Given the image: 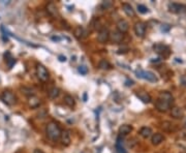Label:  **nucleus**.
I'll return each instance as SVG.
<instances>
[{
	"label": "nucleus",
	"instance_id": "nucleus-1",
	"mask_svg": "<svg viewBox=\"0 0 186 153\" xmlns=\"http://www.w3.org/2000/svg\"><path fill=\"white\" fill-rule=\"evenodd\" d=\"M61 132L59 125L56 123V122L52 121L50 123H48L46 128V132L48 138L52 141H57L58 139H60V136H61Z\"/></svg>",
	"mask_w": 186,
	"mask_h": 153
},
{
	"label": "nucleus",
	"instance_id": "nucleus-2",
	"mask_svg": "<svg viewBox=\"0 0 186 153\" xmlns=\"http://www.w3.org/2000/svg\"><path fill=\"white\" fill-rule=\"evenodd\" d=\"M136 75L138 78L145 79V80H147L149 82H153V83L158 81L157 76H155L154 73L149 72V70H143L142 68H138V69L136 70Z\"/></svg>",
	"mask_w": 186,
	"mask_h": 153
},
{
	"label": "nucleus",
	"instance_id": "nucleus-3",
	"mask_svg": "<svg viewBox=\"0 0 186 153\" xmlns=\"http://www.w3.org/2000/svg\"><path fill=\"white\" fill-rule=\"evenodd\" d=\"M0 98H1V100L4 103H6V105L9 106H13L17 103V98H16L13 93H12L10 91H3Z\"/></svg>",
	"mask_w": 186,
	"mask_h": 153
},
{
	"label": "nucleus",
	"instance_id": "nucleus-4",
	"mask_svg": "<svg viewBox=\"0 0 186 153\" xmlns=\"http://www.w3.org/2000/svg\"><path fill=\"white\" fill-rule=\"evenodd\" d=\"M36 76L43 82H46L50 78V73H49L48 69L42 64H38L36 66Z\"/></svg>",
	"mask_w": 186,
	"mask_h": 153
},
{
	"label": "nucleus",
	"instance_id": "nucleus-5",
	"mask_svg": "<svg viewBox=\"0 0 186 153\" xmlns=\"http://www.w3.org/2000/svg\"><path fill=\"white\" fill-rule=\"evenodd\" d=\"M153 49H154V51L156 52L158 55L162 56L163 58H166V57L169 55V53H171L169 47L162 45V43H156V45L153 46Z\"/></svg>",
	"mask_w": 186,
	"mask_h": 153
},
{
	"label": "nucleus",
	"instance_id": "nucleus-6",
	"mask_svg": "<svg viewBox=\"0 0 186 153\" xmlns=\"http://www.w3.org/2000/svg\"><path fill=\"white\" fill-rule=\"evenodd\" d=\"M169 10L173 13H182L186 12V5L181 3H176V2H171L168 5Z\"/></svg>",
	"mask_w": 186,
	"mask_h": 153
},
{
	"label": "nucleus",
	"instance_id": "nucleus-7",
	"mask_svg": "<svg viewBox=\"0 0 186 153\" xmlns=\"http://www.w3.org/2000/svg\"><path fill=\"white\" fill-rule=\"evenodd\" d=\"M133 30H135V33L138 37H144L145 33H146V25L143 22H138L135 24Z\"/></svg>",
	"mask_w": 186,
	"mask_h": 153
},
{
	"label": "nucleus",
	"instance_id": "nucleus-8",
	"mask_svg": "<svg viewBox=\"0 0 186 153\" xmlns=\"http://www.w3.org/2000/svg\"><path fill=\"white\" fill-rule=\"evenodd\" d=\"M97 39H98V42L102 43H106L109 39H110V31L108 30V28H102L99 31H98Z\"/></svg>",
	"mask_w": 186,
	"mask_h": 153
},
{
	"label": "nucleus",
	"instance_id": "nucleus-9",
	"mask_svg": "<svg viewBox=\"0 0 186 153\" xmlns=\"http://www.w3.org/2000/svg\"><path fill=\"white\" fill-rule=\"evenodd\" d=\"M158 99L162 100V102L169 103V105H171V106H172V103H174V96L172 95V93H169V92H168V91L160 92L159 96H158Z\"/></svg>",
	"mask_w": 186,
	"mask_h": 153
},
{
	"label": "nucleus",
	"instance_id": "nucleus-10",
	"mask_svg": "<svg viewBox=\"0 0 186 153\" xmlns=\"http://www.w3.org/2000/svg\"><path fill=\"white\" fill-rule=\"evenodd\" d=\"M123 33H121L118 30H113L112 32H110V39L112 43H119L122 42L123 39Z\"/></svg>",
	"mask_w": 186,
	"mask_h": 153
},
{
	"label": "nucleus",
	"instance_id": "nucleus-11",
	"mask_svg": "<svg viewBox=\"0 0 186 153\" xmlns=\"http://www.w3.org/2000/svg\"><path fill=\"white\" fill-rule=\"evenodd\" d=\"M136 96L138 97L140 100H142L144 103H151V100H152L150 94L147 93L146 91H138L136 93Z\"/></svg>",
	"mask_w": 186,
	"mask_h": 153
},
{
	"label": "nucleus",
	"instance_id": "nucleus-12",
	"mask_svg": "<svg viewBox=\"0 0 186 153\" xmlns=\"http://www.w3.org/2000/svg\"><path fill=\"white\" fill-rule=\"evenodd\" d=\"M128 29H129V24H128V22L126 20H119L117 22V30L120 31L121 33H125V32L128 31Z\"/></svg>",
	"mask_w": 186,
	"mask_h": 153
},
{
	"label": "nucleus",
	"instance_id": "nucleus-13",
	"mask_svg": "<svg viewBox=\"0 0 186 153\" xmlns=\"http://www.w3.org/2000/svg\"><path fill=\"white\" fill-rule=\"evenodd\" d=\"M46 10L49 15L52 16V17H56V16H58V9H57V6L54 2H49L46 6Z\"/></svg>",
	"mask_w": 186,
	"mask_h": 153
},
{
	"label": "nucleus",
	"instance_id": "nucleus-14",
	"mask_svg": "<svg viewBox=\"0 0 186 153\" xmlns=\"http://www.w3.org/2000/svg\"><path fill=\"white\" fill-rule=\"evenodd\" d=\"M60 140H61V143H62V145H63V146H69L70 142H72L69 132H67V130H63V132H61Z\"/></svg>",
	"mask_w": 186,
	"mask_h": 153
},
{
	"label": "nucleus",
	"instance_id": "nucleus-15",
	"mask_svg": "<svg viewBox=\"0 0 186 153\" xmlns=\"http://www.w3.org/2000/svg\"><path fill=\"white\" fill-rule=\"evenodd\" d=\"M73 35H75V37L78 38V39H82V38L87 36V31L83 28V27L78 26L75 29V31H73Z\"/></svg>",
	"mask_w": 186,
	"mask_h": 153
},
{
	"label": "nucleus",
	"instance_id": "nucleus-16",
	"mask_svg": "<svg viewBox=\"0 0 186 153\" xmlns=\"http://www.w3.org/2000/svg\"><path fill=\"white\" fill-rule=\"evenodd\" d=\"M122 9L125 13V15L128 16V17H135L136 12L129 3H122Z\"/></svg>",
	"mask_w": 186,
	"mask_h": 153
},
{
	"label": "nucleus",
	"instance_id": "nucleus-17",
	"mask_svg": "<svg viewBox=\"0 0 186 153\" xmlns=\"http://www.w3.org/2000/svg\"><path fill=\"white\" fill-rule=\"evenodd\" d=\"M132 130V126L129 124H122L121 126L119 127V135L121 136H125L127 135H129Z\"/></svg>",
	"mask_w": 186,
	"mask_h": 153
},
{
	"label": "nucleus",
	"instance_id": "nucleus-18",
	"mask_svg": "<svg viewBox=\"0 0 186 153\" xmlns=\"http://www.w3.org/2000/svg\"><path fill=\"white\" fill-rule=\"evenodd\" d=\"M155 106H156V109L159 112H166L171 108V105H169V103L162 102L160 99H157V102L155 103Z\"/></svg>",
	"mask_w": 186,
	"mask_h": 153
},
{
	"label": "nucleus",
	"instance_id": "nucleus-19",
	"mask_svg": "<svg viewBox=\"0 0 186 153\" xmlns=\"http://www.w3.org/2000/svg\"><path fill=\"white\" fill-rule=\"evenodd\" d=\"M140 136H142V138H144V139H149L150 136H152L153 135V132H152V129L150 127L148 126H144V127H142L141 129H140Z\"/></svg>",
	"mask_w": 186,
	"mask_h": 153
},
{
	"label": "nucleus",
	"instance_id": "nucleus-20",
	"mask_svg": "<svg viewBox=\"0 0 186 153\" xmlns=\"http://www.w3.org/2000/svg\"><path fill=\"white\" fill-rule=\"evenodd\" d=\"M171 114H172V116L176 119H181L184 117V112H183L182 109L179 108V106H174V108L172 109Z\"/></svg>",
	"mask_w": 186,
	"mask_h": 153
},
{
	"label": "nucleus",
	"instance_id": "nucleus-21",
	"mask_svg": "<svg viewBox=\"0 0 186 153\" xmlns=\"http://www.w3.org/2000/svg\"><path fill=\"white\" fill-rule=\"evenodd\" d=\"M39 105H40V99L37 96L33 95V96L28 97V106L31 109H36L37 106H39Z\"/></svg>",
	"mask_w": 186,
	"mask_h": 153
},
{
	"label": "nucleus",
	"instance_id": "nucleus-22",
	"mask_svg": "<svg viewBox=\"0 0 186 153\" xmlns=\"http://www.w3.org/2000/svg\"><path fill=\"white\" fill-rule=\"evenodd\" d=\"M163 140H165V136L159 132L154 133V135H152L151 136V142L153 145H159L162 143Z\"/></svg>",
	"mask_w": 186,
	"mask_h": 153
},
{
	"label": "nucleus",
	"instance_id": "nucleus-23",
	"mask_svg": "<svg viewBox=\"0 0 186 153\" xmlns=\"http://www.w3.org/2000/svg\"><path fill=\"white\" fill-rule=\"evenodd\" d=\"M63 100H64L65 105H66L67 106H69V108H73L76 105V102H75V99H73V97L69 94L65 95V96L63 97Z\"/></svg>",
	"mask_w": 186,
	"mask_h": 153
},
{
	"label": "nucleus",
	"instance_id": "nucleus-24",
	"mask_svg": "<svg viewBox=\"0 0 186 153\" xmlns=\"http://www.w3.org/2000/svg\"><path fill=\"white\" fill-rule=\"evenodd\" d=\"M59 94H60V89L57 88V87H53V88L49 90V97H50L51 99H56V98L59 96Z\"/></svg>",
	"mask_w": 186,
	"mask_h": 153
},
{
	"label": "nucleus",
	"instance_id": "nucleus-25",
	"mask_svg": "<svg viewBox=\"0 0 186 153\" xmlns=\"http://www.w3.org/2000/svg\"><path fill=\"white\" fill-rule=\"evenodd\" d=\"M98 67L102 70H108L111 68V64L109 63V61H106V59H102V60H100L99 63H98Z\"/></svg>",
	"mask_w": 186,
	"mask_h": 153
},
{
	"label": "nucleus",
	"instance_id": "nucleus-26",
	"mask_svg": "<svg viewBox=\"0 0 186 153\" xmlns=\"http://www.w3.org/2000/svg\"><path fill=\"white\" fill-rule=\"evenodd\" d=\"M21 91H22V93L27 95L28 97L33 96L34 95V90L32 88H30V87H23V88H21Z\"/></svg>",
	"mask_w": 186,
	"mask_h": 153
},
{
	"label": "nucleus",
	"instance_id": "nucleus-27",
	"mask_svg": "<svg viewBox=\"0 0 186 153\" xmlns=\"http://www.w3.org/2000/svg\"><path fill=\"white\" fill-rule=\"evenodd\" d=\"M161 128H162L165 132H171L172 128H173V124L169 121H163L161 123Z\"/></svg>",
	"mask_w": 186,
	"mask_h": 153
},
{
	"label": "nucleus",
	"instance_id": "nucleus-28",
	"mask_svg": "<svg viewBox=\"0 0 186 153\" xmlns=\"http://www.w3.org/2000/svg\"><path fill=\"white\" fill-rule=\"evenodd\" d=\"M91 26H92V29H93V30H98V31H99V30L102 28L99 20H94V21H93L92 23H91Z\"/></svg>",
	"mask_w": 186,
	"mask_h": 153
},
{
	"label": "nucleus",
	"instance_id": "nucleus-29",
	"mask_svg": "<svg viewBox=\"0 0 186 153\" xmlns=\"http://www.w3.org/2000/svg\"><path fill=\"white\" fill-rule=\"evenodd\" d=\"M138 10H139V13H149L148 7H146V6H145V5H143V4H138Z\"/></svg>",
	"mask_w": 186,
	"mask_h": 153
},
{
	"label": "nucleus",
	"instance_id": "nucleus-30",
	"mask_svg": "<svg viewBox=\"0 0 186 153\" xmlns=\"http://www.w3.org/2000/svg\"><path fill=\"white\" fill-rule=\"evenodd\" d=\"M116 150H117V152H118V153H127V151L124 149V147H123L122 145L116 144Z\"/></svg>",
	"mask_w": 186,
	"mask_h": 153
},
{
	"label": "nucleus",
	"instance_id": "nucleus-31",
	"mask_svg": "<svg viewBox=\"0 0 186 153\" xmlns=\"http://www.w3.org/2000/svg\"><path fill=\"white\" fill-rule=\"evenodd\" d=\"M79 73H82V75H87V73H88V68L86 66H84V65H81V66H79Z\"/></svg>",
	"mask_w": 186,
	"mask_h": 153
},
{
	"label": "nucleus",
	"instance_id": "nucleus-32",
	"mask_svg": "<svg viewBox=\"0 0 186 153\" xmlns=\"http://www.w3.org/2000/svg\"><path fill=\"white\" fill-rule=\"evenodd\" d=\"M180 85L186 88V75H183L180 76Z\"/></svg>",
	"mask_w": 186,
	"mask_h": 153
},
{
	"label": "nucleus",
	"instance_id": "nucleus-33",
	"mask_svg": "<svg viewBox=\"0 0 186 153\" xmlns=\"http://www.w3.org/2000/svg\"><path fill=\"white\" fill-rule=\"evenodd\" d=\"M6 62H7V64H9V67L12 68L13 66V64L16 63V59L13 58V57H10L9 59H6Z\"/></svg>",
	"mask_w": 186,
	"mask_h": 153
},
{
	"label": "nucleus",
	"instance_id": "nucleus-34",
	"mask_svg": "<svg viewBox=\"0 0 186 153\" xmlns=\"http://www.w3.org/2000/svg\"><path fill=\"white\" fill-rule=\"evenodd\" d=\"M112 5H113V2H112V1H105V2H102V6H105L106 9H109V7H111Z\"/></svg>",
	"mask_w": 186,
	"mask_h": 153
},
{
	"label": "nucleus",
	"instance_id": "nucleus-35",
	"mask_svg": "<svg viewBox=\"0 0 186 153\" xmlns=\"http://www.w3.org/2000/svg\"><path fill=\"white\" fill-rule=\"evenodd\" d=\"M169 28H171V26H169V25H162V27H161V30H162V31H169Z\"/></svg>",
	"mask_w": 186,
	"mask_h": 153
},
{
	"label": "nucleus",
	"instance_id": "nucleus-36",
	"mask_svg": "<svg viewBox=\"0 0 186 153\" xmlns=\"http://www.w3.org/2000/svg\"><path fill=\"white\" fill-rule=\"evenodd\" d=\"M58 59H59L60 62H65V61H66V57H65V56H62V55H60V56L58 57Z\"/></svg>",
	"mask_w": 186,
	"mask_h": 153
},
{
	"label": "nucleus",
	"instance_id": "nucleus-37",
	"mask_svg": "<svg viewBox=\"0 0 186 153\" xmlns=\"http://www.w3.org/2000/svg\"><path fill=\"white\" fill-rule=\"evenodd\" d=\"M126 52H127V48H125V49H120L117 53H118V54H124V53H126Z\"/></svg>",
	"mask_w": 186,
	"mask_h": 153
},
{
	"label": "nucleus",
	"instance_id": "nucleus-38",
	"mask_svg": "<svg viewBox=\"0 0 186 153\" xmlns=\"http://www.w3.org/2000/svg\"><path fill=\"white\" fill-rule=\"evenodd\" d=\"M125 85H126V86H128V87H129V86H132L133 85V81H129V80H127L126 82H125Z\"/></svg>",
	"mask_w": 186,
	"mask_h": 153
},
{
	"label": "nucleus",
	"instance_id": "nucleus-39",
	"mask_svg": "<svg viewBox=\"0 0 186 153\" xmlns=\"http://www.w3.org/2000/svg\"><path fill=\"white\" fill-rule=\"evenodd\" d=\"M52 40H54V42H60L61 40V38H60L59 36H52Z\"/></svg>",
	"mask_w": 186,
	"mask_h": 153
},
{
	"label": "nucleus",
	"instance_id": "nucleus-40",
	"mask_svg": "<svg viewBox=\"0 0 186 153\" xmlns=\"http://www.w3.org/2000/svg\"><path fill=\"white\" fill-rule=\"evenodd\" d=\"M33 153H45V152H43L42 149H38V148H37V149H34Z\"/></svg>",
	"mask_w": 186,
	"mask_h": 153
},
{
	"label": "nucleus",
	"instance_id": "nucleus-41",
	"mask_svg": "<svg viewBox=\"0 0 186 153\" xmlns=\"http://www.w3.org/2000/svg\"><path fill=\"white\" fill-rule=\"evenodd\" d=\"M83 100L84 102H87V93L86 92H84V94H83Z\"/></svg>",
	"mask_w": 186,
	"mask_h": 153
},
{
	"label": "nucleus",
	"instance_id": "nucleus-42",
	"mask_svg": "<svg viewBox=\"0 0 186 153\" xmlns=\"http://www.w3.org/2000/svg\"><path fill=\"white\" fill-rule=\"evenodd\" d=\"M185 109H186V105H185Z\"/></svg>",
	"mask_w": 186,
	"mask_h": 153
},
{
	"label": "nucleus",
	"instance_id": "nucleus-43",
	"mask_svg": "<svg viewBox=\"0 0 186 153\" xmlns=\"http://www.w3.org/2000/svg\"><path fill=\"white\" fill-rule=\"evenodd\" d=\"M185 124H186V121H185Z\"/></svg>",
	"mask_w": 186,
	"mask_h": 153
}]
</instances>
